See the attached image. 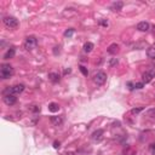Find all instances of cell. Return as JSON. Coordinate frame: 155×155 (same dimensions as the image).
I'll list each match as a JSON object with an SVG mask.
<instances>
[{
	"label": "cell",
	"mask_w": 155,
	"mask_h": 155,
	"mask_svg": "<svg viewBox=\"0 0 155 155\" xmlns=\"http://www.w3.org/2000/svg\"><path fill=\"white\" fill-rule=\"evenodd\" d=\"M147 55H148L149 58H155V45L150 46L147 50Z\"/></svg>",
	"instance_id": "obj_16"
},
{
	"label": "cell",
	"mask_w": 155,
	"mask_h": 155,
	"mask_svg": "<svg viewBox=\"0 0 155 155\" xmlns=\"http://www.w3.org/2000/svg\"><path fill=\"white\" fill-rule=\"evenodd\" d=\"M49 110L51 113H57L58 110H59V106L57 103H50L49 104Z\"/></svg>",
	"instance_id": "obj_13"
},
{
	"label": "cell",
	"mask_w": 155,
	"mask_h": 155,
	"mask_svg": "<svg viewBox=\"0 0 155 155\" xmlns=\"http://www.w3.org/2000/svg\"><path fill=\"white\" fill-rule=\"evenodd\" d=\"M154 155H155V154H154Z\"/></svg>",
	"instance_id": "obj_29"
},
{
	"label": "cell",
	"mask_w": 155,
	"mask_h": 155,
	"mask_svg": "<svg viewBox=\"0 0 155 155\" xmlns=\"http://www.w3.org/2000/svg\"><path fill=\"white\" fill-rule=\"evenodd\" d=\"M137 152L133 148H131V147H127L124 149V152H123V155H136Z\"/></svg>",
	"instance_id": "obj_14"
},
{
	"label": "cell",
	"mask_w": 155,
	"mask_h": 155,
	"mask_svg": "<svg viewBox=\"0 0 155 155\" xmlns=\"http://www.w3.org/2000/svg\"><path fill=\"white\" fill-rule=\"evenodd\" d=\"M53 148H55V149H58V148H59V142H55V143H53Z\"/></svg>",
	"instance_id": "obj_25"
},
{
	"label": "cell",
	"mask_w": 155,
	"mask_h": 155,
	"mask_svg": "<svg viewBox=\"0 0 155 155\" xmlns=\"http://www.w3.org/2000/svg\"><path fill=\"white\" fill-rule=\"evenodd\" d=\"M13 75V68L10 64H3L0 68V76L3 79H10Z\"/></svg>",
	"instance_id": "obj_1"
},
{
	"label": "cell",
	"mask_w": 155,
	"mask_h": 155,
	"mask_svg": "<svg viewBox=\"0 0 155 155\" xmlns=\"http://www.w3.org/2000/svg\"><path fill=\"white\" fill-rule=\"evenodd\" d=\"M108 53H110V55H115L116 52L119 51V45L118 44H112V45H109V47H108Z\"/></svg>",
	"instance_id": "obj_11"
},
{
	"label": "cell",
	"mask_w": 155,
	"mask_h": 155,
	"mask_svg": "<svg viewBox=\"0 0 155 155\" xmlns=\"http://www.w3.org/2000/svg\"><path fill=\"white\" fill-rule=\"evenodd\" d=\"M150 150L155 154V143H153V144H150Z\"/></svg>",
	"instance_id": "obj_26"
},
{
	"label": "cell",
	"mask_w": 155,
	"mask_h": 155,
	"mask_svg": "<svg viewBox=\"0 0 155 155\" xmlns=\"http://www.w3.org/2000/svg\"><path fill=\"white\" fill-rule=\"evenodd\" d=\"M15 55H16V50H15V47H11V49L7 50V52L4 55V58H5V59L13 58V57H15Z\"/></svg>",
	"instance_id": "obj_10"
},
{
	"label": "cell",
	"mask_w": 155,
	"mask_h": 155,
	"mask_svg": "<svg viewBox=\"0 0 155 155\" xmlns=\"http://www.w3.org/2000/svg\"><path fill=\"white\" fill-rule=\"evenodd\" d=\"M93 47H95V46H93L92 42H86L85 45H84V51L85 52H91L92 50H93Z\"/></svg>",
	"instance_id": "obj_18"
},
{
	"label": "cell",
	"mask_w": 155,
	"mask_h": 155,
	"mask_svg": "<svg viewBox=\"0 0 155 155\" xmlns=\"http://www.w3.org/2000/svg\"><path fill=\"white\" fill-rule=\"evenodd\" d=\"M67 155H74V153H68Z\"/></svg>",
	"instance_id": "obj_28"
},
{
	"label": "cell",
	"mask_w": 155,
	"mask_h": 155,
	"mask_svg": "<svg viewBox=\"0 0 155 155\" xmlns=\"http://www.w3.org/2000/svg\"><path fill=\"white\" fill-rule=\"evenodd\" d=\"M123 6H124V4L121 1H115V3L112 4V10L113 11H120L121 9H123Z\"/></svg>",
	"instance_id": "obj_12"
},
{
	"label": "cell",
	"mask_w": 155,
	"mask_h": 155,
	"mask_svg": "<svg viewBox=\"0 0 155 155\" xmlns=\"http://www.w3.org/2000/svg\"><path fill=\"white\" fill-rule=\"evenodd\" d=\"M102 136H103V131L102 130H97L92 133V140L96 141V142H99L102 140Z\"/></svg>",
	"instance_id": "obj_9"
},
{
	"label": "cell",
	"mask_w": 155,
	"mask_h": 155,
	"mask_svg": "<svg viewBox=\"0 0 155 155\" xmlns=\"http://www.w3.org/2000/svg\"><path fill=\"white\" fill-rule=\"evenodd\" d=\"M17 102V97L15 95H11V93H7V95L4 96V103L7 104V106H12Z\"/></svg>",
	"instance_id": "obj_6"
},
{
	"label": "cell",
	"mask_w": 155,
	"mask_h": 155,
	"mask_svg": "<svg viewBox=\"0 0 155 155\" xmlns=\"http://www.w3.org/2000/svg\"><path fill=\"white\" fill-rule=\"evenodd\" d=\"M3 22L7 28H13L15 29L18 27V20L16 17H12V16H6V17H4Z\"/></svg>",
	"instance_id": "obj_2"
},
{
	"label": "cell",
	"mask_w": 155,
	"mask_h": 155,
	"mask_svg": "<svg viewBox=\"0 0 155 155\" xmlns=\"http://www.w3.org/2000/svg\"><path fill=\"white\" fill-rule=\"evenodd\" d=\"M155 76V70L154 69H149V70H147L144 74H143V81L146 82H150L152 80H153V78Z\"/></svg>",
	"instance_id": "obj_7"
},
{
	"label": "cell",
	"mask_w": 155,
	"mask_h": 155,
	"mask_svg": "<svg viewBox=\"0 0 155 155\" xmlns=\"http://www.w3.org/2000/svg\"><path fill=\"white\" fill-rule=\"evenodd\" d=\"M93 81H95L97 85H103L104 82L107 81V74L104 73V71H97V73L93 75Z\"/></svg>",
	"instance_id": "obj_4"
},
{
	"label": "cell",
	"mask_w": 155,
	"mask_h": 155,
	"mask_svg": "<svg viewBox=\"0 0 155 155\" xmlns=\"http://www.w3.org/2000/svg\"><path fill=\"white\" fill-rule=\"evenodd\" d=\"M101 24H103V26H108V22H106V21H101Z\"/></svg>",
	"instance_id": "obj_27"
},
{
	"label": "cell",
	"mask_w": 155,
	"mask_h": 155,
	"mask_svg": "<svg viewBox=\"0 0 155 155\" xmlns=\"http://www.w3.org/2000/svg\"><path fill=\"white\" fill-rule=\"evenodd\" d=\"M74 34V29H68V30H65V33H64V36H68V38H70L71 35Z\"/></svg>",
	"instance_id": "obj_22"
},
{
	"label": "cell",
	"mask_w": 155,
	"mask_h": 155,
	"mask_svg": "<svg viewBox=\"0 0 155 155\" xmlns=\"http://www.w3.org/2000/svg\"><path fill=\"white\" fill-rule=\"evenodd\" d=\"M23 90H24V85L23 84H17V85H13V86H11V87H9L7 88V92L9 93H11V95H20L21 92H23Z\"/></svg>",
	"instance_id": "obj_5"
},
{
	"label": "cell",
	"mask_w": 155,
	"mask_h": 155,
	"mask_svg": "<svg viewBox=\"0 0 155 155\" xmlns=\"http://www.w3.org/2000/svg\"><path fill=\"white\" fill-rule=\"evenodd\" d=\"M141 110H142V108H135V109L131 110V113H132V114H138V113L141 112Z\"/></svg>",
	"instance_id": "obj_24"
},
{
	"label": "cell",
	"mask_w": 155,
	"mask_h": 155,
	"mask_svg": "<svg viewBox=\"0 0 155 155\" xmlns=\"http://www.w3.org/2000/svg\"><path fill=\"white\" fill-rule=\"evenodd\" d=\"M143 86H144L143 82H136V84H135V87L136 88H143Z\"/></svg>",
	"instance_id": "obj_23"
},
{
	"label": "cell",
	"mask_w": 155,
	"mask_h": 155,
	"mask_svg": "<svg viewBox=\"0 0 155 155\" xmlns=\"http://www.w3.org/2000/svg\"><path fill=\"white\" fill-rule=\"evenodd\" d=\"M149 23L148 22H140V23L137 24V29L140 30V32H147L149 29Z\"/></svg>",
	"instance_id": "obj_8"
},
{
	"label": "cell",
	"mask_w": 155,
	"mask_h": 155,
	"mask_svg": "<svg viewBox=\"0 0 155 155\" xmlns=\"http://www.w3.org/2000/svg\"><path fill=\"white\" fill-rule=\"evenodd\" d=\"M51 123L55 126H59L62 124V119H61V116H51Z\"/></svg>",
	"instance_id": "obj_15"
},
{
	"label": "cell",
	"mask_w": 155,
	"mask_h": 155,
	"mask_svg": "<svg viewBox=\"0 0 155 155\" xmlns=\"http://www.w3.org/2000/svg\"><path fill=\"white\" fill-rule=\"evenodd\" d=\"M147 116H149L150 119H155V108L149 109L148 112H147Z\"/></svg>",
	"instance_id": "obj_19"
},
{
	"label": "cell",
	"mask_w": 155,
	"mask_h": 155,
	"mask_svg": "<svg viewBox=\"0 0 155 155\" xmlns=\"http://www.w3.org/2000/svg\"><path fill=\"white\" fill-rule=\"evenodd\" d=\"M116 64H118V58H112L109 61V67H114Z\"/></svg>",
	"instance_id": "obj_21"
},
{
	"label": "cell",
	"mask_w": 155,
	"mask_h": 155,
	"mask_svg": "<svg viewBox=\"0 0 155 155\" xmlns=\"http://www.w3.org/2000/svg\"><path fill=\"white\" fill-rule=\"evenodd\" d=\"M49 78H50V80H51L52 82H58L59 81V75L57 73H50Z\"/></svg>",
	"instance_id": "obj_17"
},
{
	"label": "cell",
	"mask_w": 155,
	"mask_h": 155,
	"mask_svg": "<svg viewBox=\"0 0 155 155\" xmlns=\"http://www.w3.org/2000/svg\"><path fill=\"white\" fill-rule=\"evenodd\" d=\"M36 45H38V40H36L35 36H28V38H26V40H24V49L26 50L30 51V50L35 49Z\"/></svg>",
	"instance_id": "obj_3"
},
{
	"label": "cell",
	"mask_w": 155,
	"mask_h": 155,
	"mask_svg": "<svg viewBox=\"0 0 155 155\" xmlns=\"http://www.w3.org/2000/svg\"><path fill=\"white\" fill-rule=\"evenodd\" d=\"M79 68H80V71H81V73L84 74L85 76H87V75H88V70H87V68H85L84 65H80Z\"/></svg>",
	"instance_id": "obj_20"
}]
</instances>
